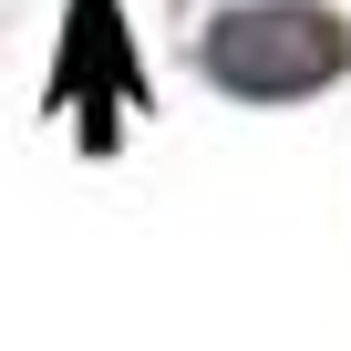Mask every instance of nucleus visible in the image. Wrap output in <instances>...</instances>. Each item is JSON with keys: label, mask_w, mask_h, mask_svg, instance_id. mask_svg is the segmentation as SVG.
Returning <instances> with one entry per match:
<instances>
[{"label": "nucleus", "mask_w": 351, "mask_h": 351, "mask_svg": "<svg viewBox=\"0 0 351 351\" xmlns=\"http://www.w3.org/2000/svg\"><path fill=\"white\" fill-rule=\"evenodd\" d=\"M351 62V32L330 11H289V0H269V11H228L207 32V73L228 93H310Z\"/></svg>", "instance_id": "1"}]
</instances>
